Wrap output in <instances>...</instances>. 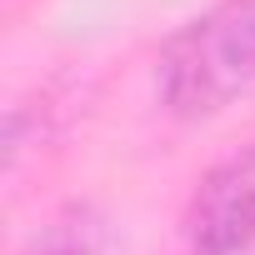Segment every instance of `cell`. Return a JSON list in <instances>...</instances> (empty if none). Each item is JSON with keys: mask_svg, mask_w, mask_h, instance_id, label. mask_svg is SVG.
<instances>
[{"mask_svg": "<svg viewBox=\"0 0 255 255\" xmlns=\"http://www.w3.org/2000/svg\"><path fill=\"white\" fill-rule=\"evenodd\" d=\"M30 255H100V220L85 205H70L35 235Z\"/></svg>", "mask_w": 255, "mask_h": 255, "instance_id": "obj_3", "label": "cell"}, {"mask_svg": "<svg viewBox=\"0 0 255 255\" xmlns=\"http://www.w3.org/2000/svg\"><path fill=\"white\" fill-rule=\"evenodd\" d=\"M185 255H255V140L220 160L190 195Z\"/></svg>", "mask_w": 255, "mask_h": 255, "instance_id": "obj_2", "label": "cell"}, {"mask_svg": "<svg viewBox=\"0 0 255 255\" xmlns=\"http://www.w3.org/2000/svg\"><path fill=\"white\" fill-rule=\"evenodd\" d=\"M155 85L180 120H210L255 90V0H215L185 20L160 50Z\"/></svg>", "mask_w": 255, "mask_h": 255, "instance_id": "obj_1", "label": "cell"}]
</instances>
